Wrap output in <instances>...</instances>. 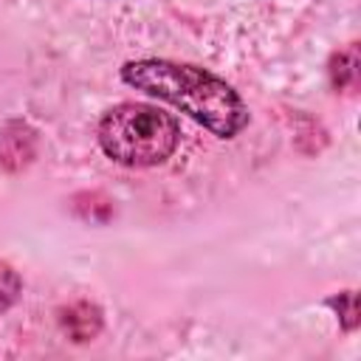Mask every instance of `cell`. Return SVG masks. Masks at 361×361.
Masks as SVG:
<instances>
[{
  "label": "cell",
  "mask_w": 361,
  "mask_h": 361,
  "mask_svg": "<svg viewBox=\"0 0 361 361\" xmlns=\"http://www.w3.org/2000/svg\"><path fill=\"white\" fill-rule=\"evenodd\" d=\"M59 324L73 341H90L102 330V310L90 302H73L59 310Z\"/></svg>",
  "instance_id": "277c9868"
},
{
  "label": "cell",
  "mask_w": 361,
  "mask_h": 361,
  "mask_svg": "<svg viewBox=\"0 0 361 361\" xmlns=\"http://www.w3.org/2000/svg\"><path fill=\"white\" fill-rule=\"evenodd\" d=\"M20 290H23L20 274L8 262L0 259V310H8L20 299Z\"/></svg>",
  "instance_id": "5b68a950"
},
{
  "label": "cell",
  "mask_w": 361,
  "mask_h": 361,
  "mask_svg": "<svg viewBox=\"0 0 361 361\" xmlns=\"http://www.w3.org/2000/svg\"><path fill=\"white\" fill-rule=\"evenodd\" d=\"M180 141L178 121L141 102H121L99 121V144L121 166H158Z\"/></svg>",
  "instance_id": "7a4b0ae2"
},
{
  "label": "cell",
  "mask_w": 361,
  "mask_h": 361,
  "mask_svg": "<svg viewBox=\"0 0 361 361\" xmlns=\"http://www.w3.org/2000/svg\"><path fill=\"white\" fill-rule=\"evenodd\" d=\"M121 79L130 87L144 90L192 116L217 138H234L248 124L245 102L231 85H226L206 68L169 59H135L124 62Z\"/></svg>",
  "instance_id": "6da1fadb"
},
{
  "label": "cell",
  "mask_w": 361,
  "mask_h": 361,
  "mask_svg": "<svg viewBox=\"0 0 361 361\" xmlns=\"http://www.w3.org/2000/svg\"><path fill=\"white\" fill-rule=\"evenodd\" d=\"M34 149H37V138L23 121H11L3 127L0 133V166L3 169L17 172L28 166L34 158Z\"/></svg>",
  "instance_id": "3957f363"
}]
</instances>
